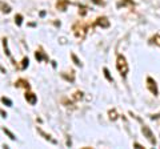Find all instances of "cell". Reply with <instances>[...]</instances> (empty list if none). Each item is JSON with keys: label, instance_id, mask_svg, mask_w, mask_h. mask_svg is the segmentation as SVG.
I'll use <instances>...</instances> for the list:
<instances>
[{"label": "cell", "instance_id": "obj_1", "mask_svg": "<svg viewBox=\"0 0 160 149\" xmlns=\"http://www.w3.org/2000/svg\"><path fill=\"white\" fill-rule=\"evenodd\" d=\"M88 27H89V24H86V23H83V22H78L72 27V31H73L75 35H76V37L84 39V37H86V35H87Z\"/></svg>", "mask_w": 160, "mask_h": 149}, {"label": "cell", "instance_id": "obj_2", "mask_svg": "<svg viewBox=\"0 0 160 149\" xmlns=\"http://www.w3.org/2000/svg\"><path fill=\"white\" fill-rule=\"evenodd\" d=\"M116 68H118V71L120 72V74H122L123 77L127 76V73H128V63H127L126 57H124L123 55H119V56H118Z\"/></svg>", "mask_w": 160, "mask_h": 149}, {"label": "cell", "instance_id": "obj_3", "mask_svg": "<svg viewBox=\"0 0 160 149\" xmlns=\"http://www.w3.org/2000/svg\"><path fill=\"white\" fill-rule=\"evenodd\" d=\"M142 131H143V133H144V136H146L148 140H149V142L151 144H156V138H155V136H153V133H152V131L149 129V127L148 125H143V128H142Z\"/></svg>", "mask_w": 160, "mask_h": 149}, {"label": "cell", "instance_id": "obj_4", "mask_svg": "<svg viewBox=\"0 0 160 149\" xmlns=\"http://www.w3.org/2000/svg\"><path fill=\"white\" fill-rule=\"evenodd\" d=\"M147 87H148L149 92H151L152 95L156 96L158 93H159V91H158V85H156V83H155V80H153L152 77H148V79H147Z\"/></svg>", "mask_w": 160, "mask_h": 149}, {"label": "cell", "instance_id": "obj_5", "mask_svg": "<svg viewBox=\"0 0 160 149\" xmlns=\"http://www.w3.org/2000/svg\"><path fill=\"white\" fill-rule=\"evenodd\" d=\"M95 24L99 27H102V28H108L109 27V20L106 17V16H100L96 19V22H95Z\"/></svg>", "mask_w": 160, "mask_h": 149}, {"label": "cell", "instance_id": "obj_6", "mask_svg": "<svg viewBox=\"0 0 160 149\" xmlns=\"http://www.w3.org/2000/svg\"><path fill=\"white\" fill-rule=\"evenodd\" d=\"M24 97H26V100H27L29 104H31V105H35V104L38 103V97H36V95H35V93H32V92H26Z\"/></svg>", "mask_w": 160, "mask_h": 149}, {"label": "cell", "instance_id": "obj_7", "mask_svg": "<svg viewBox=\"0 0 160 149\" xmlns=\"http://www.w3.org/2000/svg\"><path fill=\"white\" fill-rule=\"evenodd\" d=\"M68 0H59L58 4H56V7L60 9V11H66L67 9V6H68Z\"/></svg>", "mask_w": 160, "mask_h": 149}, {"label": "cell", "instance_id": "obj_8", "mask_svg": "<svg viewBox=\"0 0 160 149\" xmlns=\"http://www.w3.org/2000/svg\"><path fill=\"white\" fill-rule=\"evenodd\" d=\"M15 85L16 87H23V88H26V89H29V84L27 80H24V79H19V80L15 83Z\"/></svg>", "mask_w": 160, "mask_h": 149}, {"label": "cell", "instance_id": "obj_9", "mask_svg": "<svg viewBox=\"0 0 160 149\" xmlns=\"http://www.w3.org/2000/svg\"><path fill=\"white\" fill-rule=\"evenodd\" d=\"M35 56H36V60H38V61H40L42 59H46V60L48 61V56H47V55L42 51V49H39V51H36V53H35Z\"/></svg>", "mask_w": 160, "mask_h": 149}, {"label": "cell", "instance_id": "obj_10", "mask_svg": "<svg viewBox=\"0 0 160 149\" xmlns=\"http://www.w3.org/2000/svg\"><path fill=\"white\" fill-rule=\"evenodd\" d=\"M38 131H39V133H40V135H42L44 138H46V140L51 141L52 144H56V141H55L53 138H51V136H49V135H47V133H44V131H42V129H40V128H38Z\"/></svg>", "mask_w": 160, "mask_h": 149}, {"label": "cell", "instance_id": "obj_11", "mask_svg": "<svg viewBox=\"0 0 160 149\" xmlns=\"http://www.w3.org/2000/svg\"><path fill=\"white\" fill-rule=\"evenodd\" d=\"M0 9H2V12H4V13L11 12V7H9L8 4H6V3H0Z\"/></svg>", "mask_w": 160, "mask_h": 149}, {"label": "cell", "instance_id": "obj_12", "mask_svg": "<svg viewBox=\"0 0 160 149\" xmlns=\"http://www.w3.org/2000/svg\"><path fill=\"white\" fill-rule=\"evenodd\" d=\"M108 115H109V118H111L112 121H115L118 118V113H116V111H115V109H112V111H109L108 112Z\"/></svg>", "mask_w": 160, "mask_h": 149}, {"label": "cell", "instance_id": "obj_13", "mask_svg": "<svg viewBox=\"0 0 160 149\" xmlns=\"http://www.w3.org/2000/svg\"><path fill=\"white\" fill-rule=\"evenodd\" d=\"M3 47H4V51H6V53L8 55V56H11V52H9V49H8V41H7V39H3Z\"/></svg>", "mask_w": 160, "mask_h": 149}, {"label": "cell", "instance_id": "obj_14", "mask_svg": "<svg viewBox=\"0 0 160 149\" xmlns=\"http://www.w3.org/2000/svg\"><path fill=\"white\" fill-rule=\"evenodd\" d=\"M128 4H129V6H133V2H132V0H122V2H120L119 3V7H124V6H128Z\"/></svg>", "mask_w": 160, "mask_h": 149}, {"label": "cell", "instance_id": "obj_15", "mask_svg": "<svg viewBox=\"0 0 160 149\" xmlns=\"http://www.w3.org/2000/svg\"><path fill=\"white\" fill-rule=\"evenodd\" d=\"M103 72H104V76L107 77V80H108V81H113V79H112L111 74H109V71H108L107 68H104V69H103Z\"/></svg>", "mask_w": 160, "mask_h": 149}, {"label": "cell", "instance_id": "obj_16", "mask_svg": "<svg viewBox=\"0 0 160 149\" xmlns=\"http://www.w3.org/2000/svg\"><path fill=\"white\" fill-rule=\"evenodd\" d=\"M15 23H16L18 26H22V23H23V16L22 15H16V16H15Z\"/></svg>", "mask_w": 160, "mask_h": 149}, {"label": "cell", "instance_id": "obj_17", "mask_svg": "<svg viewBox=\"0 0 160 149\" xmlns=\"http://www.w3.org/2000/svg\"><path fill=\"white\" fill-rule=\"evenodd\" d=\"M3 132L6 133V135H8V137L11 138V140H15V138H16V137H15V135H13V133H11V132H9L8 129H6V128H3Z\"/></svg>", "mask_w": 160, "mask_h": 149}, {"label": "cell", "instance_id": "obj_18", "mask_svg": "<svg viewBox=\"0 0 160 149\" xmlns=\"http://www.w3.org/2000/svg\"><path fill=\"white\" fill-rule=\"evenodd\" d=\"M71 57H72V60H73V63H75V64H76V65H78V67H80V65H82V63H80V60H79V59L76 57V55H75V53H72V55H71Z\"/></svg>", "mask_w": 160, "mask_h": 149}, {"label": "cell", "instance_id": "obj_19", "mask_svg": "<svg viewBox=\"0 0 160 149\" xmlns=\"http://www.w3.org/2000/svg\"><path fill=\"white\" fill-rule=\"evenodd\" d=\"M28 63H29L28 57H24V59H23V61H22V69H26V68L28 67Z\"/></svg>", "mask_w": 160, "mask_h": 149}, {"label": "cell", "instance_id": "obj_20", "mask_svg": "<svg viewBox=\"0 0 160 149\" xmlns=\"http://www.w3.org/2000/svg\"><path fill=\"white\" fill-rule=\"evenodd\" d=\"M2 101L6 104L7 107H12V101L9 100V99H7V97H2Z\"/></svg>", "mask_w": 160, "mask_h": 149}, {"label": "cell", "instance_id": "obj_21", "mask_svg": "<svg viewBox=\"0 0 160 149\" xmlns=\"http://www.w3.org/2000/svg\"><path fill=\"white\" fill-rule=\"evenodd\" d=\"M152 43H155L156 46L160 47V36H159V35H156V36H153V37H152Z\"/></svg>", "mask_w": 160, "mask_h": 149}, {"label": "cell", "instance_id": "obj_22", "mask_svg": "<svg viewBox=\"0 0 160 149\" xmlns=\"http://www.w3.org/2000/svg\"><path fill=\"white\" fill-rule=\"evenodd\" d=\"M82 97H83V93L82 92H76V93H75V96H73L75 100H79V99H82Z\"/></svg>", "mask_w": 160, "mask_h": 149}, {"label": "cell", "instance_id": "obj_23", "mask_svg": "<svg viewBox=\"0 0 160 149\" xmlns=\"http://www.w3.org/2000/svg\"><path fill=\"white\" fill-rule=\"evenodd\" d=\"M92 2L95 4H98V6H102V4H103V0H92Z\"/></svg>", "mask_w": 160, "mask_h": 149}, {"label": "cell", "instance_id": "obj_24", "mask_svg": "<svg viewBox=\"0 0 160 149\" xmlns=\"http://www.w3.org/2000/svg\"><path fill=\"white\" fill-rule=\"evenodd\" d=\"M133 147H136L138 149H142V148H144V147H142L140 144H133Z\"/></svg>", "mask_w": 160, "mask_h": 149}]
</instances>
